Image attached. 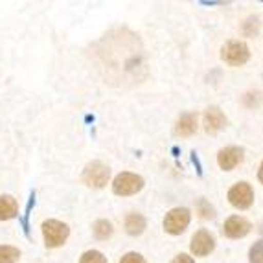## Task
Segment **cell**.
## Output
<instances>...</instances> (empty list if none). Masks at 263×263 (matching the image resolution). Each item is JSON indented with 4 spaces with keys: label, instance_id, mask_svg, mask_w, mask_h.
Masks as SVG:
<instances>
[{
    "label": "cell",
    "instance_id": "obj_1",
    "mask_svg": "<svg viewBox=\"0 0 263 263\" xmlns=\"http://www.w3.org/2000/svg\"><path fill=\"white\" fill-rule=\"evenodd\" d=\"M41 230H43L44 245L48 249H59L70 237V227L57 219H46L43 223V227H41Z\"/></svg>",
    "mask_w": 263,
    "mask_h": 263
},
{
    "label": "cell",
    "instance_id": "obj_2",
    "mask_svg": "<svg viewBox=\"0 0 263 263\" xmlns=\"http://www.w3.org/2000/svg\"><path fill=\"white\" fill-rule=\"evenodd\" d=\"M145 186V180L142 175H136L131 171H122L118 175L114 177L112 180V192L120 197H131L140 193Z\"/></svg>",
    "mask_w": 263,
    "mask_h": 263
},
{
    "label": "cell",
    "instance_id": "obj_3",
    "mask_svg": "<svg viewBox=\"0 0 263 263\" xmlns=\"http://www.w3.org/2000/svg\"><path fill=\"white\" fill-rule=\"evenodd\" d=\"M110 179V167L107 164L100 162V160H94V162H88L85 166L83 173H81V180L83 184L88 188L101 190L109 184Z\"/></svg>",
    "mask_w": 263,
    "mask_h": 263
},
{
    "label": "cell",
    "instance_id": "obj_4",
    "mask_svg": "<svg viewBox=\"0 0 263 263\" xmlns=\"http://www.w3.org/2000/svg\"><path fill=\"white\" fill-rule=\"evenodd\" d=\"M221 59L228 66H243L250 59V48L245 41H228L221 48Z\"/></svg>",
    "mask_w": 263,
    "mask_h": 263
},
{
    "label": "cell",
    "instance_id": "obj_5",
    "mask_svg": "<svg viewBox=\"0 0 263 263\" xmlns=\"http://www.w3.org/2000/svg\"><path fill=\"white\" fill-rule=\"evenodd\" d=\"M190 221H192V212L184 206H179L167 212L162 224H164V230L170 236H180L188 228Z\"/></svg>",
    "mask_w": 263,
    "mask_h": 263
},
{
    "label": "cell",
    "instance_id": "obj_6",
    "mask_svg": "<svg viewBox=\"0 0 263 263\" xmlns=\"http://www.w3.org/2000/svg\"><path fill=\"white\" fill-rule=\"evenodd\" d=\"M228 202L232 204L234 208L237 210H249L252 206V202H254V190L249 182H236L232 188L228 190L227 193Z\"/></svg>",
    "mask_w": 263,
    "mask_h": 263
},
{
    "label": "cell",
    "instance_id": "obj_7",
    "mask_svg": "<svg viewBox=\"0 0 263 263\" xmlns=\"http://www.w3.org/2000/svg\"><path fill=\"white\" fill-rule=\"evenodd\" d=\"M190 250H192L193 256L197 258H204V256L212 254L215 250V237L210 230L206 228H201L197 232L193 234L192 243H190Z\"/></svg>",
    "mask_w": 263,
    "mask_h": 263
},
{
    "label": "cell",
    "instance_id": "obj_8",
    "mask_svg": "<svg viewBox=\"0 0 263 263\" xmlns=\"http://www.w3.org/2000/svg\"><path fill=\"white\" fill-rule=\"evenodd\" d=\"M250 230H252V224L243 215H230L223 224V234L228 239H241L249 236Z\"/></svg>",
    "mask_w": 263,
    "mask_h": 263
},
{
    "label": "cell",
    "instance_id": "obj_9",
    "mask_svg": "<svg viewBox=\"0 0 263 263\" xmlns=\"http://www.w3.org/2000/svg\"><path fill=\"white\" fill-rule=\"evenodd\" d=\"M245 158V149L237 147V145H228L217 153V166L223 171H232L234 167H237Z\"/></svg>",
    "mask_w": 263,
    "mask_h": 263
},
{
    "label": "cell",
    "instance_id": "obj_10",
    "mask_svg": "<svg viewBox=\"0 0 263 263\" xmlns=\"http://www.w3.org/2000/svg\"><path fill=\"white\" fill-rule=\"evenodd\" d=\"M202 123H204V131L208 135H217L219 131H223L228 125V118L224 116V112L219 107H208L204 110V116H202Z\"/></svg>",
    "mask_w": 263,
    "mask_h": 263
},
{
    "label": "cell",
    "instance_id": "obj_11",
    "mask_svg": "<svg viewBox=\"0 0 263 263\" xmlns=\"http://www.w3.org/2000/svg\"><path fill=\"white\" fill-rule=\"evenodd\" d=\"M195 131H197V114L193 112L180 114L175 123V135L182 136V138H188V136L195 135Z\"/></svg>",
    "mask_w": 263,
    "mask_h": 263
},
{
    "label": "cell",
    "instance_id": "obj_12",
    "mask_svg": "<svg viewBox=\"0 0 263 263\" xmlns=\"http://www.w3.org/2000/svg\"><path fill=\"white\" fill-rule=\"evenodd\" d=\"M123 227H125V232H127L131 237H138L144 234L145 227H147V221H145V217L142 214L133 212V214H127Z\"/></svg>",
    "mask_w": 263,
    "mask_h": 263
},
{
    "label": "cell",
    "instance_id": "obj_13",
    "mask_svg": "<svg viewBox=\"0 0 263 263\" xmlns=\"http://www.w3.org/2000/svg\"><path fill=\"white\" fill-rule=\"evenodd\" d=\"M18 215V204L11 195H0V221L15 219Z\"/></svg>",
    "mask_w": 263,
    "mask_h": 263
},
{
    "label": "cell",
    "instance_id": "obj_14",
    "mask_svg": "<svg viewBox=\"0 0 263 263\" xmlns=\"http://www.w3.org/2000/svg\"><path fill=\"white\" fill-rule=\"evenodd\" d=\"M112 234H114V228L109 219H98L92 224V236L96 237L98 241H107V239H110Z\"/></svg>",
    "mask_w": 263,
    "mask_h": 263
},
{
    "label": "cell",
    "instance_id": "obj_15",
    "mask_svg": "<svg viewBox=\"0 0 263 263\" xmlns=\"http://www.w3.org/2000/svg\"><path fill=\"white\" fill-rule=\"evenodd\" d=\"M195 210H197V214H199V217L201 219H206V221H212V219H215V208L212 206L210 202L206 201L204 197H201V199H197V204H195Z\"/></svg>",
    "mask_w": 263,
    "mask_h": 263
},
{
    "label": "cell",
    "instance_id": "obj_16",
    "mask_svg": "<svg viewBox=\"0 0 263 263\" xmlns=\"http://www.w3.org/2000/svg\"><path fill=\"white\" fill-rule=\"evenodd\" d=\"M21 258V250L11 245H0V263H17Z\"/></svg>",
    "mask_w": 263,
    "mask_h": 263
},
{
    "label": "cell",
    "instance_id": "obj_17",
    "mask_svg": "<svg viewBox=\"0 0 263 263\" xmlns=\"http://www.w3.org/2000/svg\"><path fill=\"white\" fill-rule=\"evenodd\" d=\"M79 263H107V258L103 256V252L92 249V250H87V252L81 254Z\"/></svg>",
    "mask_w": 263,
    "mask_h": 263
},
{
    "label": "cell",
    "instance_id": "obj_18",
    "mask_svg": "<svg viewBox=\"0 0 263 263\" xmlns=\"http://www.w3.org/2000/svg\"><path fill=\"white\" fill-rule=\"evenodd\" d=\"M249 263H263V239L256 241L249 250Z\"/></svg>",
    "mask_w": 263,
    "mask_h": 263
},
{
    "label": "cell",
    "instance_id": "obj_19",
    "mask_svg": "<svg viewBox=\"0 0 263 263\" xmlns=\"http://www.w3.org/2000/svg\"><path fill=\"white\" fill-rule=\"evenodd\" d=\"M33 204H35V192L30 193V201H28V204H26V214H24V219H22V227H24L26 236H30V224H28V219H30V214H31Z\"/></svg>",
    "mask_w": 263,
    "mask_h": 263
},
{
    "label": "cell",
    "instance_id": "obj_20",
    "mask_svg": "<svg viewBox=\"0 0 263 263\" xmlns=\"http://www.w3.org/2000/svg\"><path fill=\"white\" fill-rule=\"evenodd\" d=\"M258 30H259V22L256 17H249L243 22V33L245 35H254V33H258Z\"/></svg>",
    "mask_w": 263,
    "mask_h": 263
},
{
    "label": "cell",
    "instance_id": "obj_21",
    "mask_svg": "<svg viewBox=\"0 0 263 263\" xmlns=\"http://www.w3.org/2000/svg\"><path fill=\"white\" fill-rule=\"evenodd\" d=\"M120 263H147L145 258L140 254V252H127V254H123Z\"/></svg>",
    "mask_w": 263,
    "mask_h": 263
},
{
    "label": "cell",
    "instance_id": "obj_22",
    "mask_svg": "<svg viewBox=\"0 0 263 263\" xmlns=\"http://www.w3.org/2000/svg\"><path fill=\"white\" fill-rule=\"evenodd\" d=\"M171 263H195V259H193L190 254H177Z\"/></svg>",
    "mask_w": 263,
    "mask_h": 263
},
{
    "label": "cell",
    "instance_id": "obj_23",
    "mask_svg": "<svg viewBox=\"0 0 263 263\" xmlns=\"http://www.w3.org/2000/svg\"><path fill=\"white\" fill-rule=\"evenodd\" d=\"M258 180L263 184V160H261V164H259V167H258Z\"/></svg>",
    "mask_w": 263,
    "mask_h": 263
}]
</instances>
